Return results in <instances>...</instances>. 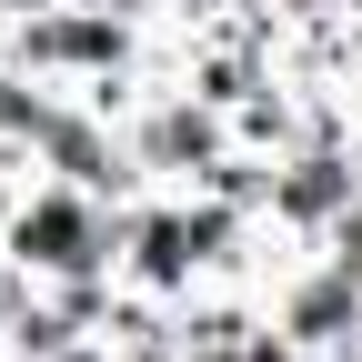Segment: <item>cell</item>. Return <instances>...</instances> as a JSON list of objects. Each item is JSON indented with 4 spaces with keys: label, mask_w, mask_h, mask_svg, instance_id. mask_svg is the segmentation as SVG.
<instances>
[{
    "label": "cell",
    "mask_w": 362,
    "mask_h": 362,
    "mask_svg": "<svg viewBox=\"0 0 362 362\" xmlns=\"http://www.w3.org/2000/svg\"><path fill=\"white\" fill-rule=\"evenodd\" d=\"M0 252H11L21 282H111L121 272V202L90 192L71 171H30L11 202H0Z\"/></svg>",
    "instance_id": "cell-1"
},
{
    "label": "cell",
    "mask_w": 362,
    "mask_h": 362,
    "mask_svg": "<svg viewBox=\"0 0 362 362\" xmlns=\"http://www.w3.org/2000/svg\"><path fill=\"white\" fill-rule=\"evenodd\" d=\"M342 101H352V131H362V81H352V90H342Z\"/></svg>",
    "instance_id": "cell-2"
},
{
    "label": "cell",
    "mask_w": 362,
    "mask_h": 362,
    "mask_svg": "<svg viewBox=\"0 0 362 362\" xmlns=\"http://www.w3.org/2000/svg\"><path fill=\"white\" fill-rule=\"evenodd\" d=\"M202 362H252V352H242V342H232V352H202Z\"/></svg>",
    "instance_id": "cell-3"
},
{
    "label": "cell",
    "mask_w": 362,
    "mask_h": 362,
    "mask_svg": "<svg viewBox=\"0 0 362 362\" xmlns=\"http://www.w3.org/2000/svg\"><path fill=\"white\" fill-rule=\"evenodd\" d=\"M342 362H362V342H352V352H342Z\"/></svg>",
    "instance_id": "cell-4"
}]
</instances>
